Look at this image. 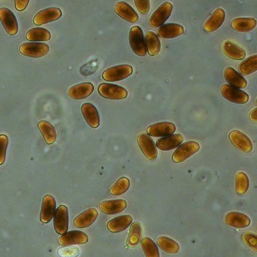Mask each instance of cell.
<instances>
[{
    "instance_id": "obj_1",
    "label": "cell",
    "mask_w": 257,
    "mask_h": 257,
    "mask_svg": "<svg viewBox=\"0 0 257 257\" xmlns=\"http://www.w3.org/2000/svg\"><path fill=\"white\" fill-rule=\"evenodd\" d=\"M132 73L133 67L132 66L121 64L106 69L102 74V77L106 82H118L127 79Z\"/></svg>"
},
{
    "instance_id": "obj_2",
    "label": "cell",
    "mask_w": 257,
    "mask_h": 257,
    "mask_svg": "<svg viewBox=\"0 0 257 257\" xmlns=\"http://www.w3.org/2000/svg\"><path fill=\"white\" fill-rule=\"evenodd\" d=\"M129 43L132 51L138 56L144 57L147 54L144 41V33L140 27L135 26L129 34Z\"/></svg>"
},
{
    "instance_id": "obj_3",
    "label": "cell",
    "mask_w": 257,
    "mask_h": 257,
    "mask_svg": "<svg viewBox=\"0 0 257 257\" xmlns=\"http://www.w3.org/2000/svg\"><path fill=\"white\" fill-rule=\"evenodd\" d=\"M98 92L100 96L109 100H123L127 97V91L125 88L114 84H100L98 87Z\"/></svg>"
},
{
    "instance_id": "obj_4",
    "label": "cell",
    "mask_w": 257,
    "mask_h": 257,
    "mask_svg": "<svg viewBox=\"0 0 257 257\" xmlns=\"http://www.w3.org/2000/svg\"><path fill=\"white\" fill-rule=\"evenodd\" d=\"M173 11V4L165 2L157 9L152 15L149 20V25L151 28H161L167 22Z\"/></svg>"
},
{
    "instance_id": "obj_5",
    "label": "cell",
    "mask_w": 257,
    "mask_h": 257,
    "mask_svg": "<svg viewBox=\"0 0 257 257\" xmlns=\"http://www.w3.org/2000/svg\"><path fill=\"white\" fill-rule=\"evenodd\" d=\"M200 150V145L195 141H188L178 147L172 155V160L175 163H181L191 156L198 153Z\"/></svg>"
},
{
    "instance_id": "obj_6",
    "label": "cell",
    "mask_w": 257,
    "mask_h": 257,
    "mask_svg": "<svg viewBox=\"0 0 257 257\" xmlns=\"http://www.w3.org/2000/svg\"><path fill=\"white\" fill-rule=\"evenodd\" d=\"M220 92L224 98L231 103L244 104L249 101V97L246 92L227 84L221 86Z\"/></svg>"
},
{
    "instance_id": "obj_7",
    "label": "cell",
    "mask_w": 257,
    "mask_h": 257,
    "mask_svg": "<svg viewBox=\"0 0 257 257\" xmlns=\"http://www.w3.org/2000/svg\"><path fill=\"white\" fill-rule=\"evenodd\" d=\"M50 48L47 44L41 43H24L20 46L21 54L32 58H39L47 55Z\"/></svg>"
},
{
    "instance_id": "obj_8",
    "label": "cell",
    "mask_w": 257,
    "mask_h": 257,
    "mask_svg": "<svg viewBox=\"0 0 257 257\" xmlns=\"http://www.w3.org/2000/svg\"><path fill=\"white\" fill-rule=\"evenodd\" d=\"M138 143L144 156L150 161H155L158 157L157 148L150 136L145 133L138 135Z\"/></svg>"
},
{
    "instance_id": "obj_9",
    "label": "cell",
    "mask_w": 257,
    "mask_h": 257,
    "mask_svg": "<svg viewBox=\"0 0 257 257\" xmlns=\"http://www.w3.org/2000/svg\"><path fill=\"white\" fill-rule=\"evenodd\" d=\"M228 138L236 148L243 153H249L253 150L250 139L240 131L234 130L230 132Z\"/></svg>"
},
{
    "instance_id": "obj_10",
    "label": "cell",
    "mask_w": 257,
    "mask_h": 257,
    "mask_svg": "<svg viewBox=\"0 0 257 257\" xmlns=\"http://www.w3.org/2000/svg\"><path fill=\"white\" fill-rule=\"evenodd\" d=\"M147 134L149 136L155 138H165L174 135L176 132V126L174 123L169 121H162L151 124L147 127Z\"/></svg>"
},
{
    "instance_id": "obj_11",
    "label": "cell",
    "mask_w": 257,
    "mask_h": 257,
    "mask_svg": "<svg viewBox=\"0 0 257 257\" xmlns=\"http://www.w3.org/2000/svg\"><path fill=\"white\" fill-rule=\"evenodd\" d=\"M0 21L2 22L7 34L16 36L19 32V24L16 16L7 8L0 9Z\"/></svg>"
},
{
    "instance_id": "obj_12",
    "label": "cell",
    "mask_w": 257,
    "mask_h": 257,
    "mask_svg": "<svg viewBox=\"0 0 257 257\" xmlns=\"http://www.w3.org/2000/svg\"><path fill=\"white\" fill-rule=\"evenodd\" d=\"M69 225L68 209L65 205H61L57 209L54 219V226L58 234H64L67 232Z\"/></svg>"
},
{
    "instance_id": "obj_13",
    "label": "cell",
    "mask_w": 257,
    "mask_h": 257,
    "mask_svg": "<svg viewBox=\"0 0 257 257\" xmlns=\"http://www.w3.org/2000/svg\"><path fill=\"white\" fill-rule=\"evenodd\" d=\"M88 241V235L83 231H76V230L65 233L59 238V243L62 246L85 244Z\"/></svg>"
},
{
    "instance_id": "obj_14",
    "label": "cell",
    "mask_w": 257,
    "mask_h": 257,
    "mask_svg": "<svg viewBox=\"0 0 257 257\" xmlns=\"http://www.w3.org/2000/svg\"><path fill=\"white\" fill-rule=\"evenodd\" d=\"M62 16L61 10L58 8H49L42 10L36 15L34 19V25L37 26L50 23L58 20Z\"/></svg>"
},
{
    "instance_id": "obj_15",
    "label": "cell",
    "mask_w": 257,
    "mask_h": 257,
    "mask_svg": "<svg viewBox=\"0 0 257 257\" xmlns=\"http://www.w3.org/2000/svg\"><path fill=\"white\" fill-rule=\"evenodd\" d=\"M94 85L91 82H85L79 85H74L69 88L67 94L73 100H82L89 97L94 91Z\"/></svg>"
},
{
    "instance_id": "obj_16",
    "label": "cell",
    "mask_w": 257,
    "mask_h": 257,
    "mask_svg": "<svg viewBox=\"0 0 257 257\" xmlns=\"http://www.w3.org/2000/svg\"><path fill=\"white\" fill-rule=\"evenodd\" d=\"M55 208H56V201L55 198L52 195H46L43 198L42 204L41 213H40V220L43 223H48L52 220L55 216Z\"/></svg>"
},
{
    "instance_id": "obj_17",
    "label": "cell",
    "mask_w": 257,
    "mask_h": 257,
    "mask_svg": "<svg viewBox=\"0 0 257 257\" xmlns=\"http://www.w3.org/2000/svg\"><path fill=\"white\" fill-rule=\"evenodd\" d=\"M127 207V202L124 199L109 200L102 201L99 207L105 214L112 215L124 211Z\"/></svg>"
},
{
    "instance_id": "obj_18",
    "label": "cell",
    "mask_w": 257,
    "mask_h": 257,
    "mask_svg": "<svg viewBox=\"0 0 257 257\" xmlns=\"http://www.w3.org/2000/svg\"><path fill=\"white\" fill-rule=\"evenodd\" d=\"M115 13L121 19L129 23H136L139 20V16L135 10L127 3L118 2L115 5Z\"/></svg>"
},
{
    "instance_id": "obj_19",
    "label": "cell",
    "mask_w": 257,
    "mask_h": 257,
    "mask_svg": "<svg viewBox=\"0 0 257 257\" xmlns=\"http://www.w3.org/2000/svg\"><path fill=\"white\" fill-rule=\"evenodd\" d=\"M225 222L233 228H243L249 226L250 219L244 213L231 211L225 215Z\"/></svg>"
},
{
    "instance_id": "obj_20",
    "label": "cell",
    "mask_w": 257,
    "mask_h": 257,
    "mask_svg": "<svg viewBox=\"0 0 257 257\" xmlns=\"http://www.w3.org/2000/svg\"><path fill=\"white\" fill-rule=\"evenodd\" d=\"M225 19V13L222 9L219 8L213 12L208 20L204 23L203 28L207 33H213L217 31Z\"/></svg>"
},
{
    "instance_id": "obj_21",
    "label": "cell",
    "mask_w": 257,
    "mask_h": 257,
    "mask_svg": "<svg viewBox=\"0 0 257 257\" xmlns=\"http://www.w3.org/2000/svg\"><path fill=\"white\" fill-rule=\"evenodd\" d=\"M82 115L88 125L92 128H97L100 125V120L97 108L90 103H84L81 108Z\"/></svg>"
},
{
    "instance_id": "obj_22",
    "label": "cell",
    "mask_w": 257,
    "mask_h": 257,
    "mask_svg": "<svg viewBox=\"0 0 257 257\" xmlns=\"http://www.w3.org/2000/svg\"><path fill=\"white\" fill-rule=\"evenodd\" d=\"M183 141V135L177 134V135H170V136L160 138L156 141V146L158 149L162 151H170L180 147Z\"/></svg>"
},
{
    "instance_id": "obj_23",
    "label": "cell",
    "mask_w": 257,
    "mask_h": 257,
    "mask_svg": "<svg viewBox=\"0 0 257 257\" xmlns=\"http://www.w3.org/2000/svg\"><path fill=\"white\" fill-rule=\"evenodd\" d=\"M184 34V28L177 24H167L162 25L157 31L158 37L162 39H174Z\"/></svg>"
},
{
    "instance_id": "obj_24",
    "label": "cell",
    "mask_w": 257,
    "mask_h": 257,
    "mask_svg": "<svg viewBox=\"0 0 257 257\" xmlns=\"http://www.w3.org/2000/svg\"><path fill=\"white\" fill-rule=\"evenodd\" d=\"M133 221V217L131 215H122L114 218L108 222L107 228L112 233L121 232L127 229Z\"/></svg>"
},
{
    "instance_id": "obj_25",
    "label": "cell",
    "mask_w": 257,
    "mask_h": 257,
    "mask_svg": "<svg viewBox=\"0 0 257 257\" xmlns=\"http://www.w3.org/2000/svg\"><path fill=\"white\" fill-rule=\"evenodd\" d=\"M224 78L226 82L229 84L231 86L234 88L240 89V88H245L247 85V82L246 79L239 74L232 67H227L224 70Z\"/></svg>"
},
{
    "instance_id": "obj_26",
    "label": "cell",
    "mask_w": 257,
    "mask_h": 257,
    "mask_svg": "<svg viewBox=\"0 0 257 257\" xmlns=\"http://www.w3.org/2000/svg\"><path fill=\"white\" fill-rule=\"evenodd\" d=\"M98 216V211L96 208H89L79 214L74 219V225L77 228H85L92 225Z\"/></svg>"
},
{
    "instance_id": "obj_27",
    "label": "cell",
    "mask_w": 257,
    "mask_h": 257,
    "mask_svg": "<svg viewBox=\"0 0 257 257\" xmlns=\"http://www.w3.org/2000/svg\"><path fill=\"white\" fill-rule=\"evenodd\" d=\"M222 48L225 55L231 59L240 61V60L244 59L246 57L245 51L230 40H225L222 43Z\"/></svg>"
},
{
    "instance_id": "obj_28",
    "label": "cell",
    "mask_w": 257,
    "mask_h": 257,
    "mask_svg": "<svg viewBox=\"0 0 257 257\" xmlns=\"http://www.w3.org/2000/svg\"><path fill=\"white\" fill-rule=\"evenodd\" d=\"M231 28L240 33H248L253 31L256 26V21L252 18H238L231 21Z\"/></svg>"
},
{
    "instance_id": "obj_29",
    "label": "cell",
    "mask_w": 257,
    "mask_h": 257,
    "mask_svg": "<svg viewBox=\"0 0 257 257\" xmlns=\"http://www.w3.org/2000/svg\"><path fill=\"white\" fill-rule=\"evenodd\" d=\"M147 52L151 56H156L161 51V42L158 36L153 31H149L144 37Z\"/></svg>"
},
{
    "instance_id": "obj_30",
    "label": "cell",
    "mask_w": 257,
    "mask_h": 257,
    "mask_svg": "<svg viewBox=\"0 0 257 257\" xmlns=\"http://www.w3.org/2000/svg\"><path fill=\"white\" fill-rule=\"evenodd\" d=\"M38 127L43 135L46 144L51 145L55 142L57 139L56 130L50 122L42 120L39 122Z\"/></svg>"
},
{
    "instance_id": "obj_31",
    "label": "cell",
    "mask_w": 257,
    "mask_h": 257,
    "mask_svg": "<svg viewBox=\"0 0 257 257\" xmlns=\"http://www.w3.org/2000/svg\"><path fill=\"white\" fill-rule=\"evenodd\" d=\"M142 236V226L139 222H135L131 225L128 237L127 239V245L129 247H135L141 240Z\"/></svg>"
},
{
    "instance_id": "obj_32",
    "label": "cell",
    "mask_w": 257,
    "mask_h": 257,
    "mask_svg": "<svg viewBox=\"0 0 257 257\" xmlns=\"http://www.w3.org/2000/svg\"><path fill=\"white\" fill-rule=\"evenodd\" d=\"M26 38L31 42H46L51 40L52 34L45 28H34L27 33Z\"/></svg>"
},
{
    "instance_id": "obj_33",
    "label": "cell",
    "mask_w": 257,
    "mask_h": 257,
    "mask_svg": "<svg viewBox=\"0 0 257 257\" xmlns=\"http://www.w3.org/2000/svg\"><path fill=\"white\" fill-rule=\"evenodd\" d=\"M157 243L159 247L170 254H176L180 250V245L176 240L167 237L161 236L158 238Z\"/></svg>"
},
{
    "instance_id": "obj_34",
    "label": "cell",
    "mask_w": 257,
    "mask_h": 257,
    "mask_svg": "<svg viewBox=\"0 0 257 257\" xmlns=\"http://www.w3.org/2000/svg\"><path fill=\"white\" fill-rule=\"evenodd\" d=\"M239 73L243 76H248L257 70V55L249 57L240 63L238 67Z\"/></svg>"
},
{
    "instance_id": "obj_35",
    "label": "cell",
    "mask_w": 257,
    "mask_h": 257,
    "mask_svg": "<svg viewBox=\"0 0 257 257\" xmlns=\"http://www.w3.org/2000/svg\"><path fill=\"white\" fill-rule=\"evenodd\" d=\"M141 246L146 257H160L159 248L150 237H145L141 240Z\"/></svg>"
},
{
    "instance_id": "obj_36",
    "label": "cell",
    "mask_w": 257,
    "mask_h": 257,
    "mask_svg": "<svg viewBox=\"0 0 257 257\" xmlns=\"http://www.w3.org/2000/svg\"><path fill=\"white\" fill-rule=\"evenodd\" d=\"M249 181L244 172H237L235 176V190L238 195H244L249 189Z\"/></svg>"
},
{
    "instance_id": "obj_37",
    "label": "cell",
    "mask_w": 257,
    "mask_h": 257,
    "mask_svg": "<svg viewBox=\"0 0 257 257\" xmlns=\"http://www.w3.org/2000/svg\"><path fill=\"white\" fill-rule=\"evenodd\" d=\"M130 185V180L128 178L125 177H121L110 188L111 195H114V196L123 195L128 190Z\"/></svg>"
},
{
    "instance_id": "obj_38",
    "label": "cell",
    "mask_w": 257,
    "mask_h": 257,
    "mask_svg": "<svg viewBox=\"0 0 257 257\" xmlns=\"http://www.w3.org/2000/svg\"><path fill=\"white\" fill-rule=\"evenodd\" d=\"M58 252L61 257H77L80 250L77 246H67L59 248Z\"/></svg>"
},
{
    "instance_id": "obj_39",
    "label": "cell",
    "mask_w": 257,
    "mask_h": 257,
    "mask_svg": "<svg viewBox=\"0 0 257 257\" xmlns=\"http://www.w3.org/2000/svg\"><path fill=\"white\" fill-rule=\"evenodd\" d=\"M242 240L255 252H257V237L254 233L246 231L242 234Z\"/></svg>"
},
{
    "instance_id": "obj_40",
    "label": "cell",
    "mask_w": 257,
    "mask_h": 257,
    "mask_svg": "<svg viewBox=\"0 0 257 257\" xmlns=\"http://www.w3.org/2000/svg\"><path fill=\"white\" fill-rule=\"evenodd\" d=\"M8 144V137L5 135H0V165L5 162Z\"/></svg>"
},
{
    "instance_id": "obj_41",
    "label": "cell",
    "mask_w": 257,
    "mask_h": 257,
    "mask_svg": "<svg viewBox=\"0 0 257 257\" xmlns=\"http://www.w3.org/2000/svg\"><path fill=\"white\" fill-rule=\"evenodd\" d=\"M135 4L141 14L147 15L150 12V2L149 0H136Z\"/></svg>"
},
{
    "instance_id": "obj_42",
    "label": "cell",
    "mask_w": 257,
    "mask_h": 257,
    "mask_svg": "<svg viewBox=\"0 0 257 257\" xmlns=\"http://www.w3.org/2000/svg\"><path fill=\"white\" fill-rule=\"evenodd\" d=\"M29 3V0H16L15 6L18 11L22 12L28 7Z\"/></svg>"
},
{
    "instance_id": "obj_43",
    "label": "cell",
    "mask_w": 257,
    "mask_h": 257,
    "mask_svg": "<svg viewBox=\"0 0 257 257\" xmlns=\"http://www.w3.org/2000/svg\"><path fill=\"white\" fill-rule=\"evenodd\" d=\"M249 119L251 121H254V122H256L257 121V108H255V109H252L249 115Z\"/></svg>"
}]
</instances>
